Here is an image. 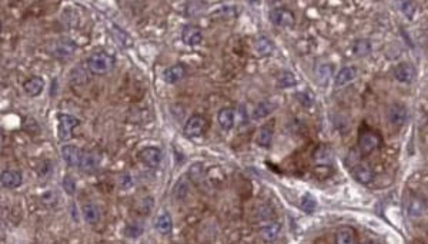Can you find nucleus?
Listing matches in <instances>:
<instances>
[{"label": "nucleus", "instance_id": "obj_1", "mask_svg": "<svg viewBox=\"0 0 428 244\" xmlns=\"http://www.w3.org/2000/svg\"><path fill=\"white\" fill-rule=\"evenodd\" d=\"M87 66H89L91 73L106 75V73H109V71L114 67V59L111 56H109L107 53L97 52V53H93V55L89 57Z\"/></svg>", "mask_w": 428, "mask_h": 244}, {"label": "nucleus", "instance_id": "obj_6", "mask_svg": "<svg viewBox=\"0 0 428 244\" xmlns=\"http://www.w3.org/2000/svg\"><path fill=\"white\" fill-rule=\"evenodd\" d=\"M83 153L79 147L72 146V144H66L62 147V157L63 160L69 164L70 167H79L80 161L83 157Z\"/></svg>", "mask_w": 428, "mask_h": 244}, {"label": "nucleus", "instance_id": "obj_4", "mask_svg": "<svg viewBox=\"0 0 428 244\" xmlns=\"http://www.w3.org/2000/svg\"><path fill=\"white\" fill-rule=\"evenodd\" d=\"M59 125H57V134L60 140H67L72 136V130L79 126V120L72 116V114H66V113H60L59 116Z\"/></svg>", "mask_w": 428, "mask_h": 244}, {"label": "nucleus", "instance_id": "obj_28", "mask_svg": "<svg viewBox=\"0 0 428 244\" xmlns=\"http://www.w3.org/2000/svg\"><path fill=\"white\" fill-rule=\"evenodd\" d=\"M314 160L317 161L318 164H328L331 161V152L330 149L325 146L318 147L314 153Z\"/></svg>", "mask_w": 428, "mask_h": 244}, {"label": "nucleus", "instance_id": "obj_37", "mask_svg": "<svg viewBox=\"0 0 428 244\" xmlns=\"http://www.w3.org/2000/svg\"><path fill=\"white\" fill-rule=\"evenodd\" d=\"M141 233H143V229H141L140 226H137V224H129V226L126 227V236H127V237L136 238L138 237Z\"/></svg>", "mask_w": 428, "mask_h": 244}, {"label": "nucleus", "instance_id": "obj_30", "mask_svg": "<svg viewBox=\"0 0 428 244\" xmlns=\"http://www.w3.org/2000/svg\"><path fill=\"white\" fill-rule=\"evenodd\" d=\"M296 84H297V79L290 71H284L283 75L278 77V86L283 89H290V87H294Z\"/></svg>", "mask_w": 428, "mask_h": 244}, {"label": "nucleus", "instance_id": "obj_38", "mask_svg": "<svg viewBox=\"0 0 428 244\" xmlns=\"http://www.w3.org/2000/svg\"><path fill=\"white\" fill-rule=\"evenodd\" d=\"M297 97L298 100L301 102V105H304L305 107H310V106L313 105V102H314V99H313V96H311L308 91H305V93H298Z\"/></svg>", "mask_w": 428, "mask_h": 244}, {"label": "nucleus", "instance_id": "obj_13", "mask_svg": "<svg viewBox=\"0 0 428 244\" xmlns=\"http://www.w3.org/2000/svg\"><path fill=\"white\" fill-rule=\"evenodd\" d=\"M357 77V69L354 66H344L343 69L339 70L337 76L334 79V86L336 87H344Z\"/></svg>", "mask_w": 428, "mask_h": 244}, {"label": "nucleus", "instance_id": "obj_9", "mask_svg": "<svg viewBox=\"0 0 428 244\" xmlns=\"http://www.w3.org/2000/svg\"><path fill=\"white\" fill-rule=\"evenodd\" d=\"M204 129H206V120H204V117L196 114V116H192L186 123L184 133L188 137H197V136H200L201 133L204 132Z\"/></svg>", "mask_w": 428, "mask_h": 244}, {"label": "nucleus", "instance_id": "obj_25", "mask_svg": "<svg viewBox=\"0 0 428 244\" xmlns=\"http://www.w3.org/2000/svg\"><path fill=\"white\" fill-rule=\"evenodd\" d=\"M83 217L89 224H96L100 220V209L97 207L96 204H91V203L84 204Z\"/></svg>", "mask_w": 428, "mask_h": 244}, {"label": "nucleus", "instance_id": "obj_10", "mask_svg": "<svg viewBox=\"0 0 428 244\" xmlns=\"http://www.w3.org/2000/svg\"><path fill=\"white\" fill-rule=\"evenodd\" d=\"M415 76V69L411 63H400L394 69V77L401 83H411Z\"/></svg>", "mask_w": 428, "mask_h": 244}, {"label": "nucleus", "instance_id": "obj_15", "mask_svg": "<svg viewBox=\"0 0 428 244\" xmlns=\"http://www.w3.org/2000/svg\"><path fill=\"white\" fill-rule=\"evenodd\" d=\"M0 182H2V186H3V187L16 188L20 186L23 179H21L20 173L16 172V170H5V172L2 173Z\"/></svg>", "mask_w": 428, "mask_h": 244}, {"label": "nucleus", "instance_id": "obj_23", "mask_svg": "<svg viewBox=\"0 0 428 244\" xmlns=\"http://www.w3.org/2000/svg\"><path fill=\"white\" fill-rule=\"evenodd\" d=\"M156 229L159 230V233H161V234H170L173 230V220H172V216L167 213V211H164V213H161L159 217H157V223H156Z\"/></svg>", "mask_w": 428, "mask_h": 244}, {"label": "nucleus", "instance_id": "obj_2", "mask_svg": "<svg viewBox=\"0 0 428 244\" xmlns=\"http://www.w3.org/2000/svg\"><path fill=\"white\" fill-rule=\"evenodd\" d=\"M410 113H408L407 106L402 103H393L387 110V119L390 125L394 127H402L407 123Z\"/></svg>", "mask_w": 428, "mask_h": 244}, {"label": "nucleus", "instance_id": "obj_27", "mask_svg": "<svg viewBox=\"0 0 428 244\" xmlns=\"http://www.w3.org/2000/svg\"><path fill=\"white\" fill-rule=\"evenodd\" d=\"M371 47H373V46H371V43H370L368 39H360V40H357V42L354 43L352 50H354V53H355L357 56L364 57L371 52Z\"/></svg>", "mask_w": 428, "mask_h": 244}, {"label": "nucleus", "instance_id": "obj_32", "mask_svg": "<svg viewBox=\"0 0 428 244\" xmlns=\"http://www.w3.org/2000/svg\"><path fill=\"white\" fill-rule=\"evenodd\" d=\"M174 193H176V197L179 200H183L186 199V196L188 194V184L184 179H180L177 184H176V188H174Z\"/></svg>", "mask_w": 428, "mask_h": 244}, {"label": "nucleus", "instance_id": "obj_34", "mask_svg": "<svg viewBox=\"0 0 428 244\" xmlns=\"http://www.w3.org/2000/svg\"><path fill=\"white\" fill-rule=\"evenodd\" d=\"M316 207H317V203H316V200H314L311 196H304L303 199H301V209H303L307 214L313 213V211L316 210Z\"/></svg>", "mask_w": 428, "mask_h": 244}, {"label": "nucleus", "instance_id": "obj_36", "mask_svg": "<svg viewBox=\"0 0 428 244\" xmlns=\"http://www.w3.org/2000/svg\"><path fill=\"white\" fill-rule=\"evenodd\" d=\"M63 188H64V191L70 196L76 193V182H75V179H73L72 176H66V177L63 179Z\"/></svg>", "mask_w": 428, "mask_h": 244}, {"label": "nucleus", "instance_id": "obj_12", "mask_svg": "<svg viewBox=\"0 0 428 244\" xmlns=\"http://www.w3.org/2000/svg\"><path fill=\"white\" fill-rule=\"evenodd\" d=\"M406 210L407 214L413 218L421 217L425 211V203L422 199L417 197V196H410L407 199V204H406Z\"/></svg>", "mask_w": 428, "mask_h": 244}, {"label": "nucleus", "instance_id": "obj_14", "mask_svg": "<svg viewBox=\"0 0 428 244\" xmlns=\"http://www.w3.org/2000/svg\"><path fill=\"white\" fill-rule=\"evenodd\" d=\"M23 89L26 91V94H29L30 97H36L39 96L40 93L44 89V80H43L40 76H33L28 79L25 84H23Z\"/></svg>", "mask_w": 428, "mask_h": 244}, {"label": "nucleus", "instance_id": "obj_19", "mask_svg": "<svg viewBox=\"0 0 428 244\" xmlns=\"http://www.w3.org/2000/svg\"><path fill=\"white\" fill-rule=\"evenodd\" d=\"M277 106L274 105V103H271V102H260V103H257V106L253 109V112H251V117L253 119H264V117H267L269 114H271V113L276 110Z\"/></svg>", "mask_w": 428, "mask_h": 244}, {"label": "nucleus", "instance_id": "obj_7", "mask_svg": "<svg viewBox=\"0 0 428 244\" xmlns=\"http://www.w3.org/2000/svg\"><path fill=\"white\" fill-rule=\"evenodd\" d=\"M140 160L145 163L146 166H149V167H156V166H159L160 161H161V159H163V153H161V150L160 149H157V147H146V149H143L141 152H140Z\"/></svg>", "mask_w": 428, "mask_h": 244}, {"label": "nucleus", "instance_id": "obj_29", "mask_svg": "<svg viewBox=\"0 0 428 244\" xmlns=\"http://www.w3.org/2000/svg\"><path fill=\"white\" fill-rule=\"evenodd\" d=\"M206 7H207V3H204V2H190L186 6V14L188 17H194V16L200 14Z\"/></svg>", "mask_w": 428, "mask_h": 244}, {"label": "nucleus", "instance_id": "obj_33", "mask_svg": "<svg viewBox=\"0 0 428 244\" xmlns=\"http://www.w3.org/2000/svg\"><path fill=\"white\" fill-rule=\"evenodd\" d=\"M113 32H114V36L117 37V42L122 44V46H125V47H130V46H133V40H131V37L127 33H125L123 30H118L117 28L113 29Z\"/></svg>", "mask_w": 428, "mask_h": 244}, {"label": "nucleus", "instance_id": "obj_17", "mask_svg": "<svg viewBox=\"0 0 428 244\" xmlns=\"http://www.w3.org/2000/svg\"><path fill=\"white\" fill-rule=\"evenodd\" d=\"M234 119L235 114L233 109L230 107H226V109H221L219 114H217V121L223 130H231L233 126H234Z\"/></svg>", "mask_w": 428, "mask_h": 244}, {"label": "nucleus", "instance_id": "obj_40", "mask_svg": "<svg viewBox=\"0 0 428 244\" xmlns=\"http://www.w3.org/2000/svg\"><path fill=\"white\" fill-rule=\"evenodd\" d=\"M120 184H122V187L123 188H130L131 186H133V180H131L130 176L125 175L122 176V179H120Z\"/></svg>", "mask_w": 428, "mask_h": 244}, {"label": "nucleus", "instance_id": "obj_41", "mask_svg": "<svg viewBox=\"0 0 428 244\" xmlns=\"http://www.w3.org/2000/svg\"><path fill=\"white\" fill-rule=\"evenodd\" d=\"M367 244H373V243H367Z\"/></svg>", "mask_w": 428, "mask_h": 244}, {"label": "nucleus", "instance_id": "obj_31", "mask_svg": "<svg viewBox=\"0 0 428 244\" xmlns=\"http://www.w3.org/2000/svg\"><path fill=\"white\" fill-rule=\"evenodd\" d=\"M73 50H75V46L72 44V43H60V44H57V47H56L55 50H53V53H55L56 56L59 57H66V56H70L72 53H73Z\"/></svg>", "mask_w": 428, "mask_h": 244}, {"label": "nucleus", "instance_id": "obj_35", "mask_svg": "<svg viewBox=\"0 0 428 244\" xmlns=\"http://www.w3.org/2000/svg\"><path fill=\"white\" fill-rule=\"evenodd\" d=\"M401 12L407 16L408 19H413V16H414L415 13V3L414 2H410V0H407V2H401Z\"/></svg>", "mask_w": 428, "mask_h": 244}, {"label": "nucleus", "instance_id": "obj_26", "mask_svg": "<svg viewBox=\"0 0 428 244\" xmlns=\"http://www.w3.org/2000/svg\"><path fill=\"white\" fill-rule=\"evenodd\" d=\"M271 140H273V127L271 126H263L257 133V144L261 147H269Z\"/></svg>", "mask_w": 428, "mask_h": 244}, {"label": "nucleus", "instance_id": "obj_20", "mask_svg": "<svg viewBox=\"0 0 428 244\" xmlns=\"http://www.w3.org/2000/svg\"><path fill=\"white\" fill-rule=\"evenodd\" d=\"M99 164H100V157L96 153H83V157H82V161H80L79 167L82 168L83 172H86V173H91V172H94L99 167Z\"/></svg>", "mask_w": 428, "mask_h": 244}, {"label": "nucleus", "instance_id": "obj_3", "mask_svg": "<svg viewBox=\"0 0 428 244\" xmlns=\"http://www.w3.org/2000/svg\"><path fill=\"white\" fill-rule=\"evenodd\" d=\"M270 20H271L273 25H276L278 28H291L296 23V17H294V13L291 10H289V9L278 7V9L271 10Z\"/></svg>", "mask_w": 428, "mask_h": 244}, {"label": "nucleus", "instance_id": "obj_16", "mask_svg": "<svg viewBox=\"0 0 428 244\" xmlns=\"http://www.w3.org/2000/svg\"><path fill=\"white\" fill-rule=\"evenodd\" d=\"M184 75H186V69L183 67V64H176V66H172V67L164 70L163 79H164L166 83L174 84L180 82L184 77Z\"/></svg>", "mask_w": 428, "mask_h": 244}, {"label": "nucleus", "instance_id": "obj_24", "mask_svg": "<svg viewBox=\"0 0 428 244\" xmlns=\"http://www.w3.org/2000/svg\"><path fill=\"white\" fill-rule=\"evenodd\" d=\"M280 230H281V226L278 223H270L267 226H264L261 230H260V234L264 241H274L278 234H280Z\"/></svg>", "mask_w": 428, "mask_h": 244}, {"label": "nucleus", "instance_id": "obj_8", "mask_svg": "<svg viewBox=\"0 0 428 244\" xmlns=\"http://www.w3.org/2000/svg\"><path fill=\"white\" fill-rule=\"evenodd\" d=\"M181 39L188 46H197L203 42V33H201L200 28L193 26V25H187L181 30Z\"/></svg>", "mask_w": 428, "mask_h": 244}, {"label": "nucleus", "instance_id": "obj_5", "mask_svg": "<svg viewBox=\"0 0 428 244\" xmlns=\"http://www.w3.org/2000/svg\"><path fill=\"white\" fill-rule=\"evenodd\" d=\"M378 137L373 132H363L359 137V149L360 153L363 156L371 154L378 147Z\"/></svg>", "mask_w": 428, "mask_h": 244}, {"label": "nucleus", "instance_id": "obj_18", "mask_svg": "<svg viewBox=\"0 0 428 244\" xmlns=\"http://www.w3.org/2000/svg\"><path fill=\"white\" fill-rule=\"evenodd\" d=\"M332 76V66L328 63H320L316 67V80L320 86H327Z\"/></svg>", "mask_w": 428, "mask_h": 244}, {"label": "nucleus", "instance_id": "obj_39", "mask_svg": "<svg viewBox=\"0 0 428 244\" xmlns=\"http://www.w3.org/2000/svg\"><path fill=\"white\" fill-rule=\"evenodd\" d=\"M336 127H337L339 130H341V132H345V130H348V127H350V121H348V119L344 117V116H339V119L336 117Z\"/></svg>", "mask_w": 428, "mask_h": 244}, {"label": "nucleus", "instance_id": "obj_22", "mask_svg": "<svg viewBox=\"0 0 428 244\" xmlns=\"http://www.w3.org/2000/svg\"><path fill=\"white\" fill-rule=\"evenodd\" d=\"M336 244H355V233L351 227H341L337 230Z\"/></svg>", "mask_w": 428, "mask_h": 244}, {"label": "nucleus", "instance_id": "obj_21", "mask_svg": "<svg viewBox=\"0 0 428 244\" xmlns=\"http://www.w3.org/2000/svg\"><path fill=\"white\" fill-rule=\"evenodd\" d=\"M274 49V44L273 42L270 40L269 37H258L256 42H254V50L258 56H269L271 55V52Z\"/></svg>", "mask_w": 428, "mask_h": 244}, {"label": "nucleus", "instance_id": "obj_11", "mask_svg": "<svg viewBox=\"0 0 428 244\" xmlns=\"http://www.w3.org/2000/svg\"><path fill=\"white\" fill-rule=\"evenodd\" d=\"M352 175L355 180L361 184H370L374 180V172L367 163H359L355 167H352Z\"/></svg>", "mask_w": 428, "mask_h": 244}]
</instances>
